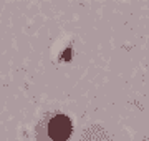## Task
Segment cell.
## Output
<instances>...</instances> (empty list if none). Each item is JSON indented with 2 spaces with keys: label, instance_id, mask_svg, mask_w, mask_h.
<instances>
[{
  "label": "cell",
  "instance_id": "cell-1",
  "mask_svg": "<svg viewBox=\"0 0 149 141\" xmlns=\"http://www.w3.org/2000/svg\"><path fill=\"white\" fill-rule=\"evenodd\" d=\"M73 131V123L66 114H45L37 126V136L40 141H68Z\"/></svg>",
  "mask_w": 149,
  "mask_h": 141
},
{
  "label": "cell",
  "instance_id": "cell-2",
  "mask_svg": "<svg viewBox=\"0 0 149 141\" xmlns=\"http://www.w3.org/2000/svg\"><path fill=\"white\" fill-rule=\"evenodd\" d=\"M80 141H109L108 133L100 126H91L85 131V135L80 138Z\"/></svg>",
  "mask_w": 149,
  "mask_h": 141
}]
</instances>
